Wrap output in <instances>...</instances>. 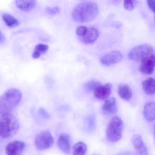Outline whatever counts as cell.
I'll return each mask as SVG.
<instances>
[{"label":"cell","mask_w":155,"mask_h":155,"mask_svg":"<svg viewBox=\"0 0 155 155\" xmlns=\"http://www.w3.org/2000/svg\"><path fill=\"white\" fill-rule=\"evenodd\" d=\"M118 95L124 101H130L133 96V92L129 85L121 84L118 86Z\"/></svg>","instance_id":"obj_17"},{"label":"cell","mask_w":155,"mask_h":155,"mask_svg":"<svg viewBox=\"0 0 155 155\" xmlns=\"http://www.w3.org/2000/svg\"><path fill=\"white\" fill-rule=\"evenodd\" d=\"M98 6L94 2H83L77 5L72 12V18L76 22L92 21L98 16Z\"/></svg>","instance_id":"obj_1"},{"label":"cell","mask_w":155,"mask_h":155,"mask_svg":"<svg viewBox=\"0 0 155 155\" xmlns=\"http://www.w3.org/2000/svg\"><path fill=\"white\" fill-rule=\"evenodd\" d=\"M102 111L104 114L106 116H110L112 114H114L117 112V104L115 98H108L104 101V104L102 105Z\"/></svg>","instance_id":"obj_12"},{"label":"cell","mask_w":155,"mask_h":155,"mask_svg":"<svg viewBox=\"0 0 155 155\" xmlns=\"http://www.w3.org/2000/svg\"><path fill=\"white\" fill-rule=\"evenodd\" d=\"M54 144L52 135L48 131L41 132L35 138V146L38 150L43 151L51 148Z\"/></svg>","instance_id":"obj_6"},{"label":"cell","mask_w":155,"mask_h":155,"mask_svg":"<svg viewBox=\"0 0 155 155\" xmlns=\"http://www.w3.org/2000/svg\"><path fill=\"white\" fill-rule=\"evenodd\" d=\"M20 128L18 119L11 112L1 114L0 136L2 139H10L17 134Z\"/></svg>","instance_id":"obj_2"},{"label":"cell","mask_w":155,"mask_h":155,"mask_svg":"<svg viewBox=\"0 0 155 155\" xmlns=\"http://www.w3.org/2000/svg\"><path fill=\"white\" fill-rule=\"evenodd\" d=\"M118 155H133V154L130 152H128V153H122V154H120Z\"/></svg>","instance_id":"obj_29"},{"label":"cell","mask_w":155,"mask_h":155,"mask_svg":"<svg viewBox=\"0 0 155 155\" xmlns=\"http://www.w3.org/2000/svg\"><path fill=\"white\" fill-rule=\"evenodd\" d=\"M112 85L110 83H106L104 85H98L95 90L93 91L94 95L95 98L99 100H104L110 98V93H111Z\"/></svg>","instance_id":"obj_9"},{"label":"cell","mask_w":155,"mask_h":155,"mask_svg":"<svg viewBox=\"0 0 155 155\" xmlns=\"http://www.w3.org/2000/svg\"><path fill=\"white\" fill-rule=\"evenodd\" d=\"M86 152H87V146L84 142H79L73 147L74 155H86Z\"/></svg>","instance_id":"obj_20"},{"label":"cell","mask_w":155,"mask_h":155,"mask_svg":"<svg viewBox=\"0 0 155 155\" xmlns=\"http://www.w3.org/2000/svg\"><path fill=\"white\" fill-rule=\"evenodd\" d=\"M100 84H101V83H98V82L93 81V80H92V81H89V82H88L87 83H86V87L89 90L94 91V90H95V88H96L97 86H98V85H100Z\"/></svg>","instance_id":"obj_25"},{"label":"cell","mask_w":155,"mask_h":155,"mask_svg":"<svg viewBox=\"0 0 155 155\" xmlns=\"http://www.w3.org/2000/svg\"><path fill=\"white\" fill-rule=\"evenodd\" d=\"M139 69L144 75H150L153 74L155 69V54H153L148 56L141 61Z\"/></svg>","instance_id":"obj_7"},{"label":"cell","mask_w":155,"mask_h":155,"mask_svg":"<svg viewBox=\"0 0 155 155\" xmlns=\"http://www.w3.org/2000/svg\"><path fill=\"white\" fill-rule=\"evenodd\" d=\"M123 59V54L120 51H112L106 53L100 58V62L104 66H110L119 63Z\"/></svg>","instance_id":"obj_8"},{"label":"cell","mask_w":155,"mask_h":155,"mask_svg":"<svg viewBox=\"0 0 155 155\" xmlns=\"http://www.w3.org/2000/svg\"><path fill=\"white\" fill-rule=\"evenodd\" d=\"M87 127L89 129V130L92 131V130H95V120L94 116L92 115H89V117H87Z\"/></svg>","instance_id":"obj_23"},{"label":"cell","mask_w":155,"mask_h":155,"mask_svg":"<svg viewBox=\"0 0 155 155\" xmlns=\"http://www.w3.org/2000/svg\"><path fill=\"white\" fill-rule=\"evenodd\" d=\"M142 88L147 95H152L155 94V79L148 78L142 82Z\"/></svg>","instance_id":"obj_18"},{"label":"cell","mask_w":155,"mask_h":155,"mask_svg":"<svg viewBox=\"0 0 155 155\" xmlns=\"http://www.w3.org/2000/svg\"><path fill=\"white\" fill-rule=\"evenodd\" d=\"M137 0H124V8L127 11H132L136 8Z\"/></svg>","instance_id":"obj_22"},{"label":"cell","mask_w":155,"mask_h":155,"mask_svg":"<svg viewBox=\"0 0 155 155\" xmlns=\"http://www.w3.org/2000/svg\"><path fill=\"white\" fill-rule=\"evenodd\" d=\"M25 148V144L21 141H14L10 142L6 147L7 155H21Z\"/></svg>","instance_id":"obj_11"},{"label":"cell","mask_w":155,"mask_h":155,"mask_svg":"<svg viewBox=\"0 0 155 155\" xmlns=\"http://www.w3.org/2000/svg\"><path fill=\"white\" fill-rule=\"evenodd\" d=\"M123 130H124V122L117 116L111 118L107 125L106 135L109 142L114 143L122 139Z\"/></svg>","instance_id":"obj_4"},{"label":"cell","mask_w":155,"mask_h":155,"mask_svg":"<svg viewBox=\"0 0 155 155\" xmlns=\"http://www.w3.org/2000/svg\"><path fill=\"white\" fill-rule=\"evenodd\" d=\"M5 41V37L4 35L2 34V33H0V43L2 44Z\"/></svg>","instance_id":"obj_28"},{"label":"cell","mask_w":155,"mask_h":155,"mask_svg":"<svg viewBox=\"0 0 155 155\" xmlns=\"http://www.w3.org/2000/svg\"><path fill=\"white\" fill-rule=\"evenodd\" d=\"M99 36V32L97 29L91 27L88 30L87 33L83 37L80 38V40L86 44H91L95 42Z\"/></svg>","instance_id":"obj_15"},{"label":"cell","mask_w":155,"mask_h":155,"mask_svg":"<svg viewBox=\"0 0 155 155\" xmlns=\"http://www.w3.org/2000/svg\"><path fill=\"white\" fill-rule=\"evenodd\" d=\"M22 99V94L18 89H8L2 95L0 98V114L11 112L16 107Z\"/></svg>","instance_id":"obj_3"},{"label":"cell","mask_w":155,"mask_h":155,"mask_svg":"<svg viewBox=\"0 0 155 155\" xmlns=\"http://www.w3.org/2000/svg\"><path fill=\"white\" fill-rule=\"evenodd\" d=\"M48 50V46L45 44H38L35 47L34 51L33 52L32 57L34 59H37L40 57L42 54H45Z\"/></svg>","instance_id":"obj_19"},{"label":"cell","mask_w":155,"mask_h":155,"mask_svg":"<svg viewBox=\"0 0 155 155\" xmlns=\"http://www.w3.org/2000/svg\"><path fill=\"white\" fill-rule=\"evenodd\" d=\"M2 20L8 27H15L19 24L18 20L9 14H3Z\"/></svg>","instance_id":"obj_21"},{"label":"cell","mask_w":155,"mask_h":155,"mask_svg":"<svg viewBox=\"0 0 155 155\" xmlns=\"http://www.w3.org/2000/svg\"><path fill=\"white\" fill-rule=\"evenodd\" d=\"M154 54V48L148 44H142L132 48L129 52V58L132 61H139L148 56Z\"/></svg>","instance_id":"obj_5"},{"label":"cell","mask_w":155,"mask_h":155,"mask_svg":"<svg viewBox=\"0 0 155 155\" xmlns=\"http://www.w3.org/2000/svg\"><path fill=\"white\" fill-rule=\"evenodd\" d=\"M154 138H155V125H154Z\"/></svg>","instance_id":"obj_30"},{"label":"cell","mask_w":155,"mask_h":155,"mask_svg":"<svg viewBox=\"0 0 155 155\" xmlns=\"http://www.w3.org/2000/svg\"><path fill=\"white\" fill-rule=\"evenodd\" d=\"M47 12H48V13H49L50 15H56L57 13H58L59 12V9L58 7H52V8H47Z\"/></svg>","instance_id":"obj_26"},{"label":"cell","mask_w":155,"mask_h":155,"mask_svg":"<svg viewBox=\"0 0 155 155\" xmlns=\"http://www.w3.org/2000/svg\"><path fill=\"white\" fill-rule=\"evenodd\" d=\"M88 30H89V29H88L87 27H85V26L83 25H81V26H79V27H77L76 33H77V36H79L80 38H82L83 37L86 33H87Z\"/></svg>","instance_id":"obj_24"},{"label":"cell","mask_w":155,"mask_h":155,"mask_svg":"<svg viewBox=\"0 0 155 155\" xmlns=\"http://www.w3.org/2000/svg\"><path fill=\"white\" fill-rule=\"evenodd\" d=\"M147 2H148L149 8L155 13V0H147Z\"/></svg>","instance_id":"obj_27"},{"label":"cell","mask_w":155,"mask_h":155,"mask_svg":"<svg viewBox=\"0 0 155 155\" xmlns=\"http://www.w3.org/2000/svg\"><path fill=\"white\" fill-rule=\"evenodd\" d=\"M92 155H99V154H92Z\"/></svg>","instance_id":"obj_31"},{"label":"cell","mask_w":155,"mask_h":155,"mask_svg":"<svg viewBox=\"0 0 155 155\" xmlns=\"http://www.w3.org/2000/svg\"><path fill=\"white\" fill-rule=\"evenodd\" d=\"M58 146L62 152L64 154H69L71 151L70 136L66 133L60 135L58 139Z\"/></svg>","instance_id":"obj_13"},{"label":"cell","mask_w":155,"mask_h":155,"mask_svg":"<svg viewBox=\"0 0 155 155\" xmlns=\"http://www.w3.org/2000/svg\"><path fill=\"white\" fill-rule=\"evenodd\" d=\"M36 0H15L16 6L23 12H30L36 6Z\"/></svg>","instance_id":"obj_16"},{"label":"cell","mask_w":155,"mask_h":155,"mask_svg":"<svg viewBox=\"0 0 155 155\" xmlns=\"http://www.w3.org/2000/svg\"><path fill=\"white\" fill-rule=\"evenodd\" d=\"M132 142L136 150V155H148V148L140 135H134L133 136Z\"/></svg>","instance_id":"obj_10"},{"label":"cell","mask_w":155,"mask_h":155,"mask_svg":"<svg viewBox=\"0 0 155 155\" xmlns=\"http://www.w3.org/2000/svg\"><path fill=\"white\" fill-rule=\"evenodd\" d=\"M143 114L145 120L152 122L155 120V101H149L144 106Z\"/></svg>","instance_id":"obj_14"}]
</instances>
